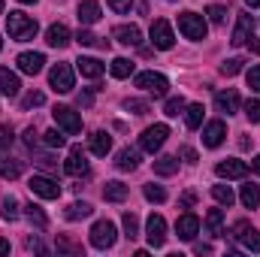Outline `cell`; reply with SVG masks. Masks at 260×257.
<instances>
[{
  "mask_svg": "<svg viewBox=\"0 0 260 257\" xmlns=\"http://www.w3.org/2000/svg\"><path fill=\"white\" fill-rule=\"evenodd\" d=\"M6 27H9V37L15 40V43H27V40H34L37 37V21L30 18V15H24V12H9L6 15Z\"/></svg>",
  "mask_w": 260,
  "mask_h": 257,
  "instance_id": "obj_1",
  "label": "cell"
},
{
  "mask_svg": "<svg viewBox=\"0 0 260 257\" xmlns=\"http://www.w3.org/2000/svg\"><path fill=\"white\" fill-rule=\"evenodd\" d=\"M91 245L100 248V251L112 248V245H115V224H112V221H97V224L91 227Z\"/></svg>",
  "mask_w": 260,
  "mask_h": 257,
  "instance_id": "obj_2",
  "label": "cell"
},
{
  "mask_svg": "<svg viewBox=\"0 0 260 257\" xmlns=\"http://www.w3.org/2000/svg\"><path fill=\"white\" fill-rule=\"evenodd\" d=\"M49 82L58 94H70L76 88V79H73V67L70 64H55L52 73H49Z\"/></svg>",
  "mask_w": 260,
  "mask_h": 257,
  "instance_id": "obj_3",
  "label": "cell"
},
{
  "mask_svg": "<svg viewBox=\"0 0 260 257\" xmlns=\"http://www.w3.org/2000/svg\"><path fill=\"white\" fill-rule=\"evenodd\" d=\"M179 30H182L188 40H206V21H203V15H197V12H182V15H179Z\"/></svg>",
  "mask_w": 260,
  "mask_h": 257,
  "instance_id": "obj_4",
  "label": "cell"
},
{
  "mask_svg": "<svg viewBox=\"0 0 260 257\" xmlns=\"http://www.w3.org/2000/svg\"><path fill=\"white\" fill-rule=\"evenodd\" d=\"M136 88H142V91H148V94H154V97H164L167 88H170V82H167V76H160V73H139V76H136Z\"/></svg>",
  "mask_w": 260,
  "mask_h": 257,
  "instance_id": "obj_5",
  "label": "cell"
},
{
  "mask_svg": "<svg viewBox=\"0 0 260 257\" xmlns=\"http://www.w3.org/2000/svg\"><path fill=\"white\" fill-rule=\"evenodd\" d=\"M233 236L239 239V245L245 251H260V233L248 224V221H236L233 224Z\"/></svg>",
  "mask_w": 260,
  "mask_h": 257,
  "instance_id": "obj_6",
  "label": "cell"
},
{
  "mask_svg": "<svg viewBox=\"0 0 260 257\" xmlns=\"http://www.w3.org/2000/svg\"><path fill=\"white\" fill-rule=\"evenodd\" d=\"M167 136H170V127H167V124H151V127L139 136V145H142L145 151H151V154H154V151L167 142Z\"/></svg>",
  "mask_w": 260,
  "mask_h": 257,
  "instance_id": "obj_7",
  "label": "cell"
},
{
  "mask_svg": "<svg viewBox=\"0 0 260 257\" xmlns=\"http://www.w3.org/2000/svg\"><path fill=\"white\" fill-rule=\"evenodd\" d=\"M27 188L37 194V197H43V200H58L61 197V185L55 179H49V176H34L27 182Z\"/></svg>",
  "mask_w": 260,
  "mask_h": 257,
  "instance_id": "obj_8",
  "label": "cell"
},
{
  "mask_svg": "<svg viewBox=\"0 0 260 257\" xmlns=\"http://www.w3.org/2000/svg\"><path fill=\"white\" fill-rule=\"evenodd\" d=\"M151 43H154V49H160V52H167V49H173V43H176V37H173V27H170V21H164V18H157V21L151 24Z\"/></svg>",
  "mask_w": 260,
  "mask_h": 257,
  "instance_id": "obj_9",
  "label": "cell"
},
{
  "mask_svg": "<svg viewBox=\"0 0 260 257\" xmlns=\"http://www.w3.org/2000/svg\"><path fill=\"white\" fill-rule=\"evenodd\" d=\"M55 121H58V127L64 130V133H82V118L70 109V106H55Z\"/></svg>",
  "mask_w": 260,
  "mask_h": 257,
  "instance_id": "obj_10",
  "label": "cell"
},
{
  "mask_svg": "<svg viewBox=\"0 0 260 257\" xmlns=\"http://www.w3.org/2000/svg\"><path fill=\"white\" fill-rule=\"evenodd\" d=\"M145 236H148V245L151 248H160L167 242V221L160 215H151L148 224H145Z\"/></svg>",
  "mask_w": 260,
  "mask_h": 257,
  "instance_id": "obj_11",
  "label": "cell"
},
{
  "mask_svg": "<svg viewBox=\"0 0 260 257\" xmlns=\"http://www.w3.org/2000/svg\"><path fill=\"white\" fill-rule=\"evenodd\" d=\"M215 173L221 179H245L248 176V164L245 160H236V157H227V160H221L215 167Z\"/></svg>",
  "mask_w": 260,
  "mask_h": 257,
  "instance_id": "obj_12",
  "label": "cell"
},
{
  "mask_svg": "<svg viewBox=\"0 0 260 257\" xmlns=\"http://www.w3.org/2000/svg\"><path fill=\"white\" fill-rule=\"evenodd\" d=\"M251 37H254V18H251L248 12H242L239 21H236V30H233V37H230V43H233V46H245Z\"/></svg>",
  "mask_w": 260,
  "mask_h": 257,
  "instance_id": "obj_13",
  "label": "cell"
},
{
  "mask_svg": "<svg viewBox=\"0 0 260 257\" xmlns=\"http://www.w3.org/2000/svg\"><path fill=\"white\" fill-rule=\"evenodd\" d=\"M64 170L70 173V176H76V179L88 176V160H85V151H82L79 145H73V148H70V157H67Z\"/></svg>",
  "mask_w": 260,
  "mask_h": 257,
  "instance_id": "obj_14",
  "label": "cell"
},
{
  "mask_svg": "<svg viewBox=\"0 0 260 257\" xmlns=\"http://www.w3.org/2000/svg\"><path fill=\"white\" fill-rule=\"evenodd\" d=\"M224 136H227V124L224 121H209L206 130H203V145L206 148H218L224 142Z\"/></svg>",
  "mask_w": 260,
  "mask_h": 257,
  "instance_id": "obj_15",
  "label": "cell"
},
{
  "mask_svg": "<svg viewBox=\"0 0 260 257\" xmlns=\"http://www.w3.org/2000/svg\"><path fill=\"white\" fill-rule=\"evenodd\" d=\"M197 230H200V218H197L194 212H185V215L176 221V233H179V239H185V242L194 239Z\"/></svg>",
  "mask_w": 260,
  "mask_h": 257,
  "instance_id": "obj_16",
  "label": "cell"
},
{
  "mask_svg": "<svg viewBox=\"0 0 260 257\" xmlns=\"http://www.w3.org/2000/svg\"><path fill=\"white\" fill-rule=\"evenodd\" d=\"M43 64H46V58H43L40 52H21V55H18V70L27 73V76H37V73L43 70Z\"/></svg>",
  "mask_w": 260,
  "mask_h": 257,
  "instance_id": "obj_17",
  "label": "cell"
},
{
  "mask_svg": "<svg viewBox=\"0 0 260 257\" xmlns=\"http://www.w3.org/2000/svg\"><path fill=\"white\" fill-rule=\"evenodd\" d=\"M112 37H115L121 46H139V43H142V34H139L136 24H118V27L112 30Z\"/></svg>",
  "mask_w": 260,
  "mask_h": 257,
  "instance_id": "obj_18",
  "label": "cell"
},
{
  "mask_svg": "<svg viewBox=\"0 0 260 257\" xmlns=\"http://www.w3.org/2000/svg\"><path fill=\"white\" fill-rule=\"evenodd\" d=\"M215 106H218V112H227V115H233V112L239 109V94H236L233 88H227V91H221V94L215 97Z\"/></svg>",
  "mask_w": 260,
  "mask_h": 257,
  "instance_id": "obj_19",
  "label": "cell"
},
{
  "mask_svg": "<svg viewBox=\"0 0 260 257\" xmlns=\"http://www.w3.org/2000/svg\"><path fill=\"white\" fill-rule=\"evenodd\" d=\"M79 21L88 27V24H97L100 21V3H94V0H85V3H79Z\"/></svg>",
  "mask_w": 260,
  "mask_h": 257,
  "instance_id": "obj_20",
  "label": "cell"
},
{
  "mask_svg": "<svg viewBox=\"0 0 260 257\" xmlns=\"http://www.w3.org/2000/svg\"><path fill=\"white\" fill-rule=\"evenodd\" d=\"M109 148H112V136H109L106 130L91 133V151H94L97 157H106V154H109Z\"/></svg>",
  "mask_w": 260,
  "mask_h": 257,
  "instance_id": "obj_21",
  "label": "cell"
},
{
  "mask_svg": "<svg viewBox=\"0 0 260 257\" xmlns=\"http://www.w3.org/2000/svg\"><path fill=\"white\" fill-rule=\"evenodd\" d=\"M46 43H49L52 49H64L67 43H70V30H67L64 24H52V27L46 30Z\"/></svg>",
  "mask_w": 260,
  "mask_h": 257,
  "instance_id": "obj_22",
  "label": "cell"
},
{
  "mask_svg": "<svg viewBox=\"0 0 260 257\" xmlns=\"http://www.w3.org/2000/svg\"><path fill=\"white\" fill-rule=\"evenodd\" d=\"M0 91H3L6 97H15V94L21 91V82H18V76H15V73H9L6 67H0Z\"/></svg>",
  "mask_w": 260,
  "mask_h": 257,
  "instance_id": "obj_23",
  "label": "cell"
},
{
  "mask_svg": "<svg viewBox=\"0 0 260 257\" xmlns=\"http://www.w3.org/2000/svg\"><path fill=\"white\" fill-rule=\"evenodd\" d=\"M76 67H79V73H82L85 79H100V76H103V70H106L97 58H79Z\"/></svg>",
  "mask_w": 260,
  "mask_h": 257,
  "instance_id": "obj_24",
  "label": "cell"
},
{
  "mask_svg": "<svg viewBox=\"0 0 260 257\" xmlns=\"http://www.w3.org/2000/svg\"><path fill=\"white\" fill-rule=\"evenodd\" d=\"M127 185L124 182H106V188H103V197L109 200V203H124L127 200Z\"/></svg>",
  "mask_w": 260,
  "mask_h": 257,
  "instance_id": "obj_25",
  "label": "cell"
},
{
  "mask_svg": "<svg viewBox=\"0 0 260 257\" xmlns=\"http://www.w3.org/2000/svg\"><path fill=\"white\" fill-rule=\"evenodd\" d=\"M206 227H209L212 236H224V212H221V209H209V215H206Z\"/></svg>",
  "mask_w": 260,
  "mask_h": 257,
  "instance_id": "obj_26",
  "label": "cell"
},
{
  "mask_svg": "<svg viewBox=\"0 0 260 257\" xmlns=\"http://www.w3.org/2000/svg\"><path fill=\"white\" fill-rule=\"evenodd\" d=\"M239 197H242V206H245V209H257L260 206V188L254 182L242 185V194H239Z\"/></svg>",
  "mask_w": 260,
  "mask_h": 257,
  "instance_id": "obj_27",
  "label": "cell"
},
{
  "mask_svg": "<svg viewBox=\"0 0 260 257\" xmlns=\"http://www.w3.org/2000/svg\"><path fill=\"white\" fill-rule=\"evenodd\" d=\"M154 173L157 176H173V173H179V160L173 154H164V157L154 160Z\"/></svg>",
  "mask_w": 260,
  "mask_h": 257,
  "instance_id": "obj_28",
  "label": "cell"
},
{
  "mask_svg": "<svg viewBox=\"0 0 260 257\" xmlns=\"http://www.w3.org/2000/svg\"><path fill=\"white\" fill-rule=\"evenodd\" d=\"M94 209H91V203H70L67 206V212H64V218L67 221H82V218H88Z\"/></svg>",
  "mask_w": 260,
  "mask_h": 257,
  "instance_id": "obj_29",
  "label": "cell"
},
{
  "mask_svg": "<svg viewBox=\"0 0 260 257\" xmlns=\"http://www.w3.org/2000/svg\"><path fill=\"white\" fill-rule=\"evenodd\" d=\"M24 215H27V218H30V224H37L40 230H46V227H49V218H46V212H43L37 203H27V206H24Z\"/></svg>",
  "mask_w": 260,
  "mask_h": 257,
  "instance_id": "obj_30",
  "label": "cell"
},
{
  "mask_svg": "<svg viewBox=\"0 0 260 257\" xmlns=\"http://www.w3.org/2000/svg\"><path fill=\"white\" fill-rule=\"evenodd\" d=\"M115 167H118V170H136V167H139V154H136L133 148H121Z\"/></svg>",
  "mask_w": 260,
  "mask_h": 257,
  "instance_id": "obj_31",
  "label": "cell"
},
{
  "mask_svg": "<svg viewBox=\"0 0 260 257\" xmlns=\"http://www.w3.org/2000/svg\"><path fill=\"white\" fill-rule=\"evenodd\" d=\"M0 176H3V179H18V176H21V160L0 157Z\"/></svg>",
  "mask_w": 260,
  "mask_h": 257,
  "instance_id": "obj_32",
  "label": "cell"
},
{
  "mask_svg": "<svg viewBox=\"0 0 260 257\" xmlns=\"http://www.w3.org/2000/svg\"><path fill=\"white\" fill-rule=\"evenodd\" d=\"M109 73H112L115 79H127L130 73H133V61H127V58H115L112 67H109Z\"/></svg>",
  "mask_w": 260,
  "mask_h": 257,
  "instance_id": "obj_33",
  "label": "cell"
},
{
  "mask_svg": "<svg viewBox=\"0 0 260 257\" xmlns=\"http://www.w3.org/2000/svg\"><path fill=\"white\" fill-rule=\"evenodd\" d=\"M121 221H124V236L133 242V239L139 236V221H136V215H133V212H124V218H121Z\"/></svg>",
  "mask_w": 260,
  "mask_h": 257,
  "instance_id": "obj_34",
  "label": "cell"
},
{
  "mask_svg": "<svg viewBox=\"0 0 260 257\" xmlns=\"http://www.w3.org/2000/svg\"><path fill=\"white\" fill-rule=\"evenodd\" d=\"M185 121H188V127H191V130H197L200 124H203V106H200V103L188 106V112H185Z\"/></svg>",
  "mask_w": 260,
  "mask_h": 257,
  "instance_id": "obj_35",
  "label": "cell"
},
{
  "mask_svg": "<svg viewBox=\"0 0 260 257\" xmlns=\"http://www.w3.org/2000/svg\"><path fill=\"white\" fill-rule=\"evenodd\" d=\"M76 43H79V46H103V49H109V43H106V40L100 43V40H97V37H94L91 30H85V27H82V30L76 34Z\"/></svg>",
  "mask_w": 260,
  "mask_h": 257,
  "instance_id": "obj_36",
  "label": "cell"
},
{
  "mask_svg": "<svg viewBox=\"0 0 260 257\" xmlns=\"http://www.w3.org/2000/svg\"><path fill=\"white\" fill-rule=\"evenodd\" d=\"M0 215H3V221H15V218H18V203H15V197H3Z\"/></svg>",
  "mask_w": 260,
  "mask_h": 257,
  "instance_id": "obj_37",
  "label": "cell"
},
{
  "mask_svg": "<svg viewBox=\"0 0 260 257\" xmlns=\"http://www.w3.org/2000/svg\"><path fill=\"white\" fill-rule=\"evenodd\" d=\"M212 197H215L221 206H233V200H236V197H233V191H230L227 185H215V188H212Z\"/></svg>",
  "mask_w": 260,
  "mask_h": 257,
  "instance_id": "obj_38",
  "label": "cell"
},
{
  "mask_svg": "<svg viewBox=\"0 0 260 257\" xmlns=\"http://www.w3.org/2000/svg\"><path fill=\"white\" fill-rule=\"evenodd\" d=\"M43 142H46V145H49V148H64V133H61V130H46V133H43Z\"/></svg>",
  "mask_w": 260,
  "mask_h": 257,
  "instance_id": "obj_39",
  "label": "cell"
},
{
  "mask_svg": "<svg viewBox=\"0 0 260 257\" xmlns=\"http://www.w3.org/2000/svg\"><path fill=\"white\" fill-rule=\"evenodd\" d=\"M124 109L133 112V115H145V112H148V103H145V100H136V97H127V100H124Z\"/></svg>",
  "mask_w": 260,
  "mask_h": 257,
  "instance_id": "obj_40",
  "label": "cell"
},
{
  "mask_svg": "<svg viewBox=\"0 0 260 257\" xmlns=\"http://www.w3.org/2000/svg\"><path fill=\"white\" fill-rule=\"evenodd\" d=\"M145 200H151V203H164V200H167V191H164L160 185H145Z\"/></svg>",
  "mask_w": 260,
  "mask_h": 257,
  "instance_id": "obj_41",
  "label": "cell"
},
{
  "mask_svg": "<svg viewBox=\"0 0 260 257\" xmlns=\"http://www.w3.org/2000/svg\"><path fill=\"white\" fill-rule=\"evenodd\" d=\"M46 103V97L40 94V91H30V94H24V100H21V106L24 109H34V106H43Z\"/></svg>",
  "mask_w": 260,
  "mask_h": 257,
  "instance_id": "obj_42",
  "label": "cell"
},
{
  "mask_svg": "<svg viewBox=\"0 0 260 257\" xmlns=\"http://www.w3.org/2000/svg\"><path fill=\"white\" fill-rule=\"evenodd\" d=\"M242 64H245L242 58H230V61H224V64H221V73H224V76H236V73L242 70Z\"/></svg>",
  "mask_w": 260,
  "mask_h": 257,
  "instance_id": "obj_43",
  "label": "cell"
},
{
  "mask_svg": "<svg viewBox=\"0 0 260 257\" xmlns=\"http://www.w3.org/2000/svg\"><path fill=\"white\" fill-rule=\"evenodd\" d=\"M182 109H185V100H182V97H173V100H167V106H164V112L173 115V118H176Z\"/></svg>",
  "mask_w": 260,
  "mask_h": 257,
  "instance_id": "obj_44",
  "label": "cell"
},
{
  "mask_svg": "<svg viewBox=\"0 0 260 257\" xmlns=\"http://www.w3.org/2000/svg\"><path fill=\"white\" fill-rule=\"evenodd\" d=\"M245 115H248L251 124H257L260 121V100H248V103H245Z\"/></svg>",
  "mask_w": 260,
  "mask_h": 257,
  "instance_id": "obj_45",
  "label": "cell"
},
{
  "mask_svg": "<svg viewBox=\"0 0 260 257\" xmlns=\"http://www.w3.org/2000/svg\"><path fill=\"white\" fill-rule=\"evenodd\" d=\"M58 251H70V254H82V245L70 242L67 236H58Z\"/></svg>",
  "mask_w": 260,
  "mask_h": 257,
  "instance_id": "obj_46",
  "label": "cell"
},
{
  "mask_svg": "<svg viewBox=\"0 0 260 257\" xmlns=\"http://www.w3.org/2000/svg\"><path fill=\"white\" fill-rule=\"evenodd\" d=\"M206 15H209V18H212L215 24H221V21H224V15H227V9L215 3V6H209V9H206Z\"/></svg>",
  "mask_w": 260,
  "mask_h": 257,
  "instance_id": "obj_47",
  "label": "cell"
},
{
  "mask_svg": "<svg viewBox=\"0 0 260 257\" xmlns=\"http://www.w3.org/2000/svg\"><path fill=\"white\" fill-rule=\"evenodd\" d=\"M12 139H15V136H12V127H9V124H0V148H9Z\"/></svg>",
  "mask_w": 260,
  "mask_h": 257,
  "instance_id": "obj_48",
  "label": "cell"
},
{
  "mask_svg": "<svg viewBox=\"0 0 260 257\" xmlns=\"http://www.w3.org/2000/svg\"><path fill=\"white\" fill-rule=\"evenodd\" d=\"M248 88L260 94V67H251V70H248Z\"/></svg>",
  "mask_w": 260,
  "mask_h": 257,
  "instance_id": "obj_49",
  "label": "cell"
},
{
  "mask_svg": "<svg viewBox=\"0 0 260 257\" xmlns=\"http://www.w3.org/2000/svg\"><path fill=\"white\" fill-rule=\"evenodd\" d=\"M109 6H112V9H115L118 15H124L130 6H133V0H109Z\"/></svg>",
  "mask_w": 260,
  "mask_h": 257,
  "instance_id": "obj_50",
  "label": "cell"
},
{
  "mask_svg": "<svg viewBox=\"0 0 260 257\" xmlns=\"http://www.w3.org/2000/svg\"><path fill=\"white\" fill-rule=\"evenodd\" d=\"M91 103H94V91H82V94H79V106H85V109H88Z\"/></svg>",
  "mask_w": 260,
  "mask_h": 257,
  "instance_id": "obj_51",
  "label": "cell"
},
{
  "mask_svg": "<svg viewBox=\"0 0 260 257\" xmlns=\"http://www.w3.org/2000/svg\"><path fill=\"white\" fill-rule=\"evenodd\" d=\"M24 145H27V148H34V145H37V130H34V127L24 130Z\"/></svg>",
  "mask_w": 260,
  "mask_h": 257,
  "instance_id": "obj_52",
  "label": "cell"
},
{
  "mask_svg": "<svg viewBox=\"0 0 260 257\" xmlns=\"http://www.w3.org/2000/svg\"><path fill=\"white\" fill-rule=\"evenodd\" d=\"M37 164H40V167H46V170H52V167H55V164H58V160H55V157H52V154H43V157H40V160H37Z\"/></svg>",
  "mask_w": 260,
  "mask_h": 257,
  "instance_id": "obj_53",
  "label": "cell"
},
{
  "mask_svg": "<svg viewBox=\"0 0 260 257\" xmlns=\"http://www.w3.org/2000/svg\"><path fill=\"white\" fill-rule=\"evenodd\" d=\"M182 157H185L188 164H194V160H197V151L191 148V145H185V148H182Z\"/></svg>",
  "mask_w": 260,
  "mask_h": 257,
  "instance_id": "obj_54",
  "label": "cell"
},
{
  "mask_svg": "<svg viewBox=\"0 0 260 257\" xmlns=\"http://www.w3.org/2000/svg\"><path fill=\"white\" fill-rule=\"evenodd\" d=\"M194 203H197V197H194V191L182 194V206H185V209H191V206H194Z\"/></svg>",
  "mask_w": 260,
  "mask_h": 257,
  "instance_id": "obj_55",
  "label": "cell"
},
{
  "mask_svg": "<svg viewBox=\"0 0 260 257\" xmlns=\"http://www.w3.org/2000/svg\"><path fill=\"white\" fill-rule=\"evenodd\" d=\"M248 46H251V52H257V55H260V40H254V37H251V40H248Z\"/></svg>",
  "mask_w": 260,
  "mask_h": 257,
  "instance_id": "obj_56",
  "label": "cell"
},
{
  "mask_svg": "<svg viewBox=\"0 0 260 257\" xmlns=\"http://www.w3.org/2000/svg\"><path fill=\"white\" fill-rule=\"evenodd\" d=\"M6 251H9V242H6V239H0V254H6Z\"/></svg>",
  "mask_w": 260,
  "mask_h": 257,
  "instance_id": "obj_57",
  "label": "cell"
},
{
  "mask_svg": "<svg viewBox=\"0 0 260 257\" xmlns=\"http://www.w3.org/2000/svg\"><path fill=\"white\" fill-rule=\"evenodd\" d=\"M251 170H254V173H260V157H254V160H251Z\"/></svg>",
  "mask_w": 260,
  "mask_h": 257,
  "instance_id": "obj_58",
  "label": "cell"
},
{
  "mask_svg": "<svg viewBox=\"0 0 260 257\" xmlns=\"http://www.w3.org/2000/svg\"><path fill=\"white\" fill-rule=\"evenodd\" d=\"M245 3H248V6H260V0H245Z\"/></svg>",
  "mask_w": 260,
  "mask_h": 257,
  "instance_id": "obj_59",
  "label": "cell"
},
{
  "mask_svg": "<svg viewBox=\"0 0 260 257\" xmlns=\"http://www.w3.org/2000/svg\"><path fill=\"white\" fill-rule=\"evenodd\" d=\"M18 3H34V0H18Z\"/></svg>",
  "mask_w": 260,
  "mask_h": 257,
  "instance_id": "obj_60",
  "label": "cell"
},
{
  "mask_svg": "<svg viewBox=\"0 0 260 257\" xmlns=\"http://www.w3.org/2000/svg\"><path fill=\"white\" fill-rule=\"evenodd\" d=\"M0 12H3V0H0Z\"/></svg>",
  "mask_w": 260,
  "mask_h": 257,
  "instance_id": "obj_61",
  "label": "cell"
},
{
  "mask_svg": "<svg viewBox=\"0 0 260 257\" xmlns=\"http://www.w3.org/2000/svg\"><path fill=\"white\" fill-rule=\"evenodd\" d=\"M0 49H3V40H0Z\"/></svg>",
  "mask_w": 260,
  "mask_h": 257,
  "instance_id": "obj_62",
  "label": "cell"
}]
</instances>
